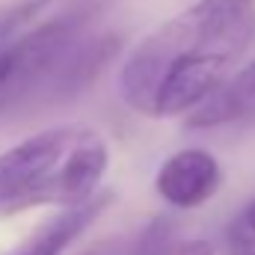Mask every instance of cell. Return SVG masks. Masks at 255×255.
I'll return each instance as SVG.
<instances>
[{
    "label": "cell",
    "instance_id": "6da1fadb",
    "mask_svg": "<svg viewBox=\"0 0 255 255\" xmlns=\"http://www.w3.org/2000/svg\"><path fill=\"white\" fill-rule=\"evenodd\" d=\"M253 39L255 0H196L128 54L119 95L145 119H184L238 68Z\"/></svg>",
    "mask_w": 255,
    "mask_h": 255
},
{
    "label": "cell",
    "instance_id": "7a4b0ae2",
    "mask_svg": "<svg viewBox=\"0 0 255 255\" xmlns=\"http://www.w3.org/2000/svg\"><path fill=\"white\" fill-rule=\"evenodd\" d=\"M110 166L107 139L80 125L39 130L0 151V217L92 199Z\"/></svg>",
    "mask_w": 255,
    "mask_h": 255
},
{
    "label": "cell",
    "instance_id": "3957f363",
    "mask_svg": "<svg viewBox=\"0 0 255 255\" xmlns=\"http://www.w3.org/2000/svg\"><path fill=\"white\" fill-rule=\"evenodd\" d=\"M83 36V15L60 12L39 18L0 42V113L42 98L57 65Z\"/></svg>",
    "mask_w": 255,
    "mask_h": 255
},
{
    "label": "cell",
    "instance_id": "277c9868",
    "mask_svg": "<svg viewBox=\"0 0 255 255\" xmlns=\"http://www.w3.org/2000/svg\"><path fill=\"white\" fill-rule=\"evenodd\" d=\"M220 187H223V166L205 148H181L169 154L154 175L157 196L178 211L202 208L217 196Z\"/></svg>",
    "mask_w": 255,
    "mask_h": 255
},
{
    "label": "cell",
    "instance_id": "5b68a950",
    "mask_svg": "<svg viewBox=\"0 0 255 255\" xmlns=\"http://www.w3.org/2000/svg\"><path fill=\"white\" fill-rule=\"evenodd\" d=\"M255 119V60L235 68L208 98H202L190 113L184 116V125L193 130L205 128L244 125Z\"/></svg>",
    "mask_w": 255,
    "mask_h": 255
},
{
    "label": "cell",
    "instance_id": "8992f818",
    "mask_svg": "<svg viewBox=\"0 0 255 255\" xmlns=\"http://www.w3.org/2000/svg\"><path fill=\"white\" fill-rule=\"evenodd\" d=\"M113 202V193L98 190L92 199L63 208L60 214H54L51 220H45L15 253L9 255H63V250L68 244H74Z\"/></svg>",
    "mask_w": 255,
    "mask_h": 255
},
{
    "label": "cell",
    "instance_id": "52a82bcc",
    "mask_svg": "<svg viewBox=\"0 0 255 255\" xmlns=\"http://www.w3.org/2000/svg\"><path fill=\"white\" fill-rule=\"evenodd\" d=\"M229 241L238 250H255V199L247 202L229 223Z\"/></svg>",
    "mask_w": 255,
    "mask_h": 255
},
{
    "label": "cell",
    "instance_id": "ba28073f",
    "mask_svg": "<svg viewBox=\"0 0 255 255\" xmlns=\"http://www.w3.org/2000/svg\"><path fill=\"white\" fill-rule=\"evenodd\" d=\"M130 255H214V247L208 241H157L154 247Z\"/></svg>",
    "mask_w": 255,
    "mask_h": 255
},
{
    "label": "cell",
    "instance_id": "9c48e42d",
    "mask_svg": "<svg viewBox=\"0 0 255 255\" xmlns=\"http://www.w3.org/2000/svg\"><path fill=\"white\" fill-rule=\"evenodd\" d=\"M77 255H130V247H128L125 238H107V241H98Z\"/></svg>",
    "mask_w": 255,
    "mask_h": 255
},
{
    "label": "cell",
    "instance_id": "30bf717a",
    "mask_svg": "<svg viewBox=\"0 0 255 255\" xmlns=\"http://www.w3.org/2000/svg\"><path fill=\"white\" fill-rule=\"evenodd\" d=\"M229 255H255V250H238V247H232Z\"/></svg>",
    "mask_w": 255,
    "mask_h": 255
}]
</instances>
